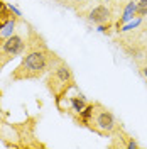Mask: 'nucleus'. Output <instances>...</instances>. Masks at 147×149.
I'll return each instance as SVG.
<instances>
[{
	"label": "nucleus",
	"instance_id": "3",
	"mask_svg": "<svg viewBox=\"0 0 147 149\" xmlns=\"http://www.w3.org/2000/svg\"><path fill=\"white\" fill-rule=\"evenodd\" d=\"M2 53L3 54L10 56V58H15V56L22 54L24 53V49H26V42H24V39L17 34H12L10 37H7V41L5 42H2Z\"/></svg>",
	"mask_w": 147,
	"mask_h": 149
},
{
	"label": "nucleus",
	"instance_id": "2",
	"mask_svg": "<svg viewBox=\"0 0 147 149\" xmlns=\"http://www.w3.org/2000/svg\"><path fill=\"white\" fill-rule=\"evenodd\" d=\"M117 119L108 109H105L100 103L92 105V112L88 115V119L85 122V125H88V129H92L93 132L100 134V136H110L113 130L117 129Z\"/></svg>",
	"mask_w": 147,
	"mask_h": 149
},
{
	"label": "nucleus",
	"instance_id": "4",
	"mask_svg": "<svg viewBox=\"0 0 147 149\" xmlns=\"http://www.w3.org/2000/svg\"><path fill=\"white\" fill-rule=\"evenodd\" d=\"M88 19V22H92L95 26H101V24H108L112 19V10L105 5V3H101V5H96V7H93L90 10V14L86 15Z\"/></svg>",
	"mask_w": 147,
	"mask_h": 149
},
{
	"label": "nucleus",
	"instance_id": "9",
	"mask_svg": "<svg viewBox=\"0 0 147 149\" xmlns=\"http://www.w3.org/2000/svg\"><path fill=\"white\" fill-rule=\"evenodd\" d=\"M140 22H142V17L135 19V20L132 19L130 22H127V24H123V26H120V27L117 29V31H119V32H127V31H132V29L139 27V26H140Z\"/></svg>",
	"mask_w": 147,
	"mask_h": 149
},
{
	"label": "nucleus",
	"instance_id": "12",
	"mask_svg": "<svg viewBox=\"0 0 147 149\" xmlns=\"http://www.w3.org/2000/svg\"><path fill=\"white\" fill-rule=\"evenodd\" d=\"M9 10H10V12H14V14H15V17H20V15H22V12H20V10H19L17 7H15V5H12V3L9 5Z\"/></svg>",
	"mask_w": 147,
	"mask_h": 149
},
{
	"label": "nucleus",
	"instance_id": "1",
	"mask_svg": "<svg viewBox=\"0 0 147 149\" xmlns=\"http://www.w3.org/2000/svg\"><path fill=\"white\" fill-rule=\"evenodd\" d=\"M54 56V54H53ZM53 56L46 49H32L22 58V63L15 70L14 78L15 80H24V78H39L47 71L51 66V58Z\"/></svg>",
	"mask_w": 147,
	"mask_h": 149
},
{
	"label": "nucleus",
	"instance_id": "11",
	"mask_svg": "<svg viewBox=\"0 0 147 149\" xmlns=\"http://www.w3.org/2000/svg\"><path fill=\"white\" fill-rule=\"evenodd\" d=\"M125 148H129V149H135V148H139V142H137V141H134V139H129V142L125 144Z\"/></svg>",
	"mask_w": 147,
	"mask_h": 149
},
{
	"label": "nucleus",
	"instance_id": "8",
	"mask_svg": "<svg viewBox=\"0 0 147 149\" xmlns=\"http://www.w3.org/2000/svg\"><path fill=\"white\" fill-rule=\"evenodd\" d=\"M14 31H15V20L10 19V20H7V22L2 26V29H0V39H7V37H10L12 34H14Z\"/></svg>",
	"mask_w": 147,
	"mask_h": 149
},
{
	"label": "nucleus",
	"instance_id": "7",
	"mask_svg": "<svg viewBox=\"0 0 147 149\" xmlns=\"http://www.w3.org/2000/svg\"><path fill=\"white\" fill-rule=\"evenodd\" d=\"M69 103H71V109H73L76 113H80V112L88 105V103H86V97L81 95V93L76 95V97H71V98H69Z\"/></svg>",
	"mask_w": 147,
	"mask_h": 149
},
{
	"label": "nucleus",
	"instance_id": "10",
	"mask_svg": "<svg viewBox=\"0 0 147 149\" xmlns=\"http://www.w3.org/2000/svg\"><path fill=\"white\" fill-rule=\"evenodd\" d=\"M137 15L139 17H146L147 15V0L137 2Z\"/></svg>",
	"mask_w": 147,
	"mask_h": 149
},
{
	"label": "nucleus",
	"instance_id": "13",
	"mask_svg": "<svg viewBox=\"0 0 147 149\" xmlns=\"http://www.w3.org/2000/svg\"><path fill=\"white\" fill-rule=\"evenodd\" d=\"M142 74L147 78V66H144V68H142Z\"/></svg>",
	"mask_w": 147,
	"mask_h": 149
},
{
	"label": "nucleus",
	"instance_id": "5",
	"mask_svg": "<svg viewBox=\"0 0 147 149\" xmlns=\"http://www.w3.org/2000/svg\"><path fill=\"white\" fill-rule=\"evenodd\" d=\"M51 81H58L66 90L68 85L73 83V71L69 70V66L66 65V63H58V66H54Z\"/></svg>",
	"mask_w": 147,
	"mask_h": 149
},
{
	"label": "nucleus",
	"instance_id": "14",
	"mask_svg": "<svg viewBox=\"0 0 147 149\" xmlns=\"http://www.w3.org/2000/svg\"><path fill=\"white\" fill-rule=\"evenodd\" d=\"M71 2H83V0H71Z\"/></svg>",
	"mask_w": 147,
	"mask_h": 149
},
{
	"label": "nucleus",
	"instance_id": "6",
	"mask_svg": "<svg viewBox=\"0 0 147 149\" xmlns=\"http://www.w3.org/2000/svg\"><path fill=\"white\" fill-rule=\"evenodd\" d=\"M134 15H137V3H135L134 0H130L129 3H127V7H125V10H123V14H122V17H120L117 27H120V26L130 22V20L134 19Z\"/></svg>",
	"mask_w": 147,
	"mask_h": 149
}]
</instances>
